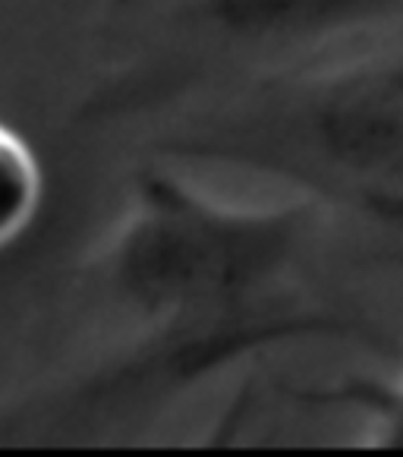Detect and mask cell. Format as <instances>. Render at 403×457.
<instances>
[{
  "mask_svg": "<svg viewBox=\"0 0 403 457\" xmlns=\"http://www.w3.org/2000/svg\"><path fill=\"white\" fill-rule=\"evenodd\" d=\"M300 407L347 413L359 420V445L403 448V370L391 378L347 376L316 388L293 391Z\"/></svg>",
  "mask_w": 403,
  "mask_h": 457,
  "instance_id": "4",
  "label": "cell"
},
{
  "mask_svg": "<svg viewBox=\"0 0 403 457\" xmlns=\"http://www.w3.org/2000/svg\"><path fill=\"white\" fill-rule=\"evenodd\" d=\"M403 26V0H155L114 26L82 129L148 127L243 82L341 54Z\"/></svg>",
  "mask_w": 403,
  "mask_h": 457,
  "instance_id": "3",
  "label": "cell"
},
{
  "mask_svg": "<svg viewBox=\"0 0 403 457\" xmlns=\"http://www.w3.org/2000/svg\"><path fill=\"white\" fill-rule=\"evenodd\" d=\"M334 228L300 195L224 202L177 164L142 168L82 275L101 344L47 403L51 420L117 429L290 344H375L325 278Z\"/></svg>",
  "mask_w": 403,
  "mask_h": 457,
  "instance_id": "1",
  "label": "cell"
},
{
  "mask_svg": "<svg viewBox=\"0 0 403 457\" xmlns=\"http://www.w3.org/2000/svg\"><path fill=\"white\" fill-rule=\"evenodd\" d=\"M45 205V168L32 142L0 120V253L32 230Z\"/></svg>",
  "mask_w": 403,
  "mask_h": 457,
  "instance_id": "5",
  "label": "cell"
},
{
  "mask_svg": "<svg viewBox=\"0 0 403 457\" xmlns=\"http://www.w3.org/2000/svg\"><path fill=\"white\" fill-rule=\"evenodd\" d=\"M155 0H104V10H108V26H120V22L133 20L136 13H142L145 7H152Z\"/></svg>",
  "mask_w": 403,
  "mask_h": 457,
  "instance_id": "6",
  "label": "cell"
},
{
  "mask_svg": "<svg viewBox=\"0 0 403 457\" xmlns=\"http://www.w3.org/2000/svg\"><path fill=\"white\" fill-rule=\"evenodd\" d=\"M142 129L155 162L281 183L403 256V26Z\"/></svg>",
  "mask_w": 403,
  "mask_h": 457,
  "instance_id": "2",
  "label": "cell"
}]
</instances>
